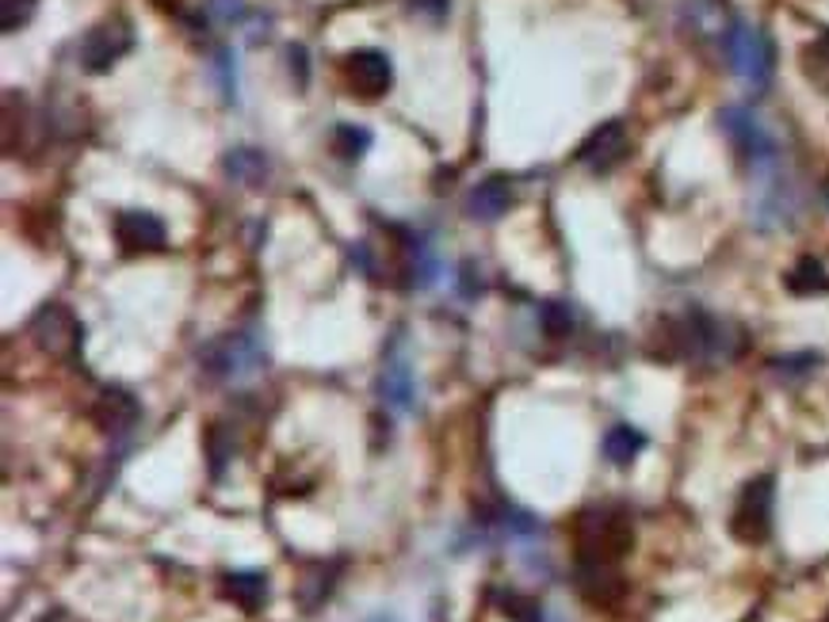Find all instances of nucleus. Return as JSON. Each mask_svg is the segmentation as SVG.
Masks as SVG:
<instances>
[{"mask_svg":"<svg viewBox=\"0 0 829 622\" xmlns=\"http://www.w3.org/2000/svg\"><path fill=\"white\" fill-rule=\"evenodd\" d=\"M654 344H661L658 359H692L704 363V367L727 363L741 348L738 328L715 314H704V309H692L685 317H665Z\"/></svg>","mask_w":829,"mask_h":622,"instance_id":"nucleus-1","label":"nucleus"},{"mask_svg":"<svg viewBox=\"0 0 829 622\" xmlns=\"http://www.w3.org/2000/svg\"><path fill=\"white\" fill-rule=\"evenodd\" d=\"M574 547H577V561L619 565L630 554V547H635V527H630V520L619 508H589L574 523Z\"/></svg>","mask_w":829,"mask_h":622,"instance_id":"nucleus-2","label":"nucleus"},{"mask_svg":"<svg viewBox=\"0 0 829 622\" xmlns=\"http://www.w3.org/2000/svg\"><path fill=\"white\" fill-rule=\"evenodd\" d=\"M722 54H727L730 73L746 84L749 92H765L776 69V47L768 31L754 28L746 20H734L722 31Z\"/></svg>","mask_w":829,"mask_h":622,"instance_id":"nucleus-3","label":"nucleus"},{"mask_svg":"<svg viewBox=\"0 0 829 622\" xmlns=\"http://www.w3.org/2000/svg\"><path fill=\"white\" fill-rule=\"evenodd\" d=\"M267 363L264 336L256 328H241V333L219 336L203 348L200 367L211 383H249Z\"/></svg>","mask_w":829,"mask_h":622,"instance_id":"nucleus-4","label":"nucleus"},{"mask_svg":"<svg viewBox=\"0 0 829 622\" xmlns=\"http://www.w3.org/2000/svg\"><path fill=\"white\" fill-rule=\"evenodd\" d=\"M719 126L727 134V142L734 145V153L746 161V169L757 180H768L780 172V145H776V137L765 131V123L749 108H738V103L722 108Z\"/></svg>","mask_w":829,"mask_h":622,"instance_id":"nucleus-5","label":"nucleus"},{"mask_svg":"<svg viewBox=\"0 0 829 622\" xmlns=\"http://www.w3.org/2000/svg\"><path fill=\"white\" fill-rule=\"evenodd\" d=\"M772 512H776V481L772 473H761V478L746 481L734 500L730 512V534L741 542V547H761L772 534Z\"/></svg>","mask_w":829,"mask_h":622,"instance_id":"nucleus-6","label":"nucleus"},{"mask_svg":"<svg viewBox=\"0 0 829 622\" xmlns=\"http://www.w3.org/2000/svg\"><path fill=\"white\" fill-rule=\"evenodd\" d=\"M134 47V28L131 20H123V16H111V20L97 23L89 34L81 39V50H77V58H81V69H89V73H111V65H119L127 54H131Z\"/></svg>","mask_w":829,"mask_h":622,"instance_id":"nucleus-7","label":"nucleus"},{"mask_svg":"<svg viewBox=\"0 0 829 622\" xmlns=\"http://www.w3.org/2000/svg\"><path fill=\"white\" fill-rule=\"evenodd\" d=\"M341 73H344V84H348L352 96H360L364 103L383 100L386 92L394 89V65L383 50H371V47L348 50L341 62Z\"/></svg>","mask_w":829,"mask_h":622,"instance_id":"nucleus-8","label":"nucleus"},{"mask_svg":"<svg viewBox=\"0 0 829 622\" xmlns=\"http://www.w3.org/2000/svg\"><path fill=\"white\" fill-rule=\"evenodd\" d=\"M28 333H31V340L54 359H73L84 340V328L77 325V317L69 314L65 306H42L39 314L31 317Z\"/></svg>","mask_w":829,"mask_h":622,"instance_id":"nucleus-9","label":"nucleus"},{"mask_svg":"<svg viewBox=\"0 0 829 622\" xmlns=\"http://www.w3.org/2000/svg\"><path fill=\"white\" fill-rule=\"evenodd\" d=\"M111 233H115V245L123 256H150V253H161L169 241V230L165 222L158 218V214L150 211H123L115 214V222H111Z\"/></svg>","mask_w":829,"mask_h":622,"instance_id":"nucleus-10","label":"nucleus"},{"mask_svg":"<svg viewBox=\"0 0 829 622\" xmlns=\"http://www.w3.org/2000/svg\"><path fill=\"white\" fill-rule=\"evenodd\" d=\"M630 142H627V126L619 123V119H611V123H600L597 131H593L589 137L582 142V150H577V164L589 172H597V176H604V172H611L619 161L627 157Z\"/></svg>","mask_w":829,"mask_h":622,"instance_id":"nucleus-11","label":"nucleus"},{"mask_svg":"<svg viewBox=\"0 0 829 622\" xmlns=\"http://www.w3.org/2000/svg\"><path fill=\"white\" fill-rule=\"evenodd\" d=\"M574 577H577V589H582V595L593 603V608H616V603L624 600V592H627L624 577H619V565H604V561H577Z\"/></svg>","mask_w":829,"mask_h":622,"instance_id":"nucleus-12","label":"nucleus"},{"mask_svg":"<svg viewBox=\"0 0 829 622\" xmlns=\"http://www.w3.org/2000/svg\"><path fill=\"white\" fill-rule=\"evenodd\" d=\"M92 425H97L103 436H127L138 425V401L127 390L111 386L97 397L92 405Z\"/></svg>","mask_w":829,"mask_h":622,"instance_id":"nucleus-13","label":"nucleus"},{"mask_svg":"<svg viewBox=\"0 0 829 622\" xmlns=\"http://www.w3.org/2000/svg\"><path fill=\"white\" fill-rule=\"evenodd\" d=\"M378 397H383V405H391L398 412H410L413 401H417V378H413L410 359L398 356V351L386 359L383 378H378Z\"/></svg>","mask_w":829,"mask_h":622,"instance_id":"nucleus-14","label":"nucleus"},{"mask_svg":"<svg viewBox=\"0 0 829 622\" xmlns=\"http://www.w3.org/2000/svg\"><path fill=\"white\" fill-rule=\"evenodd\" d=\"M508 206H513V180L508 176L482 180V184L471 192V198H466V214H471V218H482V222L501 218Z\"/></svg>","mask_w":829,"mask_h":622,"instance_id":"nucleus-15","label":"nucleus"},{"mask_svg":"<svg viewBox=\"0 0 829 622\" xmlns=\"http://www.w3.org/2000/svg\"><path fill=\"white\" fill-rule=\"evenodd\" d=\"M222 595H226L230 603H237L245 615H256V611H264V603H267V577L256 573V569L226 573L222 577Z\"/></svg>","mask_w":829,"mask_h":622,"instance_id":"nucleus-16","label":"nucleus"},{"mask_svg":"<svg viewBox=\"0 0 829 622\" xmlns=\"http://www.w3.org/2000/svg\"><path fill=\"white\" fill-rule=\"evenodd\" d=\"M783 287H788V295H796V298L829 295V272L822 267L818 256H799V261L791 264V272L783 275Z\"/></svg>","mask_w":829,"mask_h":622,"instance_id":"nucleus-17","label":"nucleus"},{"mask_svg":"<svg viewBox=\"0 0 829 622\" xmlns=\"http://www.w3.org/2000/svg\"><path fill=\"white\" fill-rule=\"evenodd\" d=\"M222 169H226L230 180H237V184H245V187H261L267 180V157L261 150H249V145L230 150L226 157H222Z\"/></svg>","mask_w":829,"mask_h":622,"instance_id":"nucleus-18","label":"nucleus"},{"mask_svg":"<svg viewBox=\"0 0 829 622\" xmlns=\"http://www.w3.org/2000/svg\"><path fill=\"white\" fill-rule=\"evenodd\" d=\"M600 451H604V459H608L611 466H630L638 455L646 451V436L638 428H630V425H616L608 436H604Z\"/></svg>","mask_w":829,"mask_h":622,"instance_id":"nucleus-19","label":"nucleus"},{"mask_svg":"<svg viewBox=\"0 0 829 622\" xmlns=\"http://www.w3.org/2000/svg\"><path fill=\"white\" fill-rule=\"evenodd\" d=\"M330 150H333L344 164H356V161L371 150V131H367V126H356V123L333 126Z\"/></svg>","mask_w":829,"mask_h":622,"instance_id":"nucleus-20","label":"nucleus"},{"mask_svg":"<svg viewBox=\"0 0 829 622\" xmlns=\"http://www.w3.org/2000/svg\"><path fill=\"white\" fill-rule=\"evenodd\" d=\"M336 573H341V565H330V569H325V565H310L306 577H302V589H299V603H302V608L314 611L317 603L330 600Z\"/></svg>","mask_w":829,"mask_h":622,"instance_id":"nucleus-21","label":"nucleus"},{"mask_svg":"<svg viewBox=\"0 0 829 622\" xmlns=\"http://www.w3.org/2000/svg\"><path fill=\"white\" fill-rule=\"evenodd\" d=\"M539 328H543V336H550V340H566V336H574V328H577L574 306H569V302H543Z\"/></svg>","mask_w":829,"mask_h":622,"instance_id":"nucleus-22","label":"nucleus"},{"mask_svg":"<svg viewBox=\"0 0 829 622\" xmlns=\"http://www.w3.org/2000/svg\"><path fill=\"white\" fill-rule=\"evenodd\" d=\"M802 73L815 89L829 92V34H818L815 42L802 47Z\"/></svg>","mask_w":829,"mask_h":622,"instance_id":"nucleus-23","label":"nucleus"},{"mask_svg":"<svg viewBox=\"0 0 829 622\" xmlns=\"http://www.w3.org/2000/svg\"><path fill=\"white\" fill-rule=\"evenodd\" d=\"M203 447H206V462H211V473L214 478H222V470L230 466V455H233V436L226 431V425H206V436H203Z\"/></svg>","mask_w":829,"mask_h":622,"instance_id":"nucleus-24","label":"nucleus"},{"mask_svg":"<svg viewBox=\"0 0 829 622\" xmlns=\"http://www.w3.org/2000/svg\"><path fill=\"white\" fill-rule=\"evenodd\" d=\"M497 608L505 611L513 622H543V608H539V600H532V595L501 589L497 592Z\"/></svg>","mask_w":829,"mask_h":622,"instance_id":"nucleus-25","label":"nucleus"},{"mask_svg":"<svg viewBox=\"0 0 829 622\" xmlns=\"http://www.w3.org/2000/svg\"><path fill=\"white\" fill-rule=\"evenodd\" d=\"M34 4H39V0H4V8H0V31L12 34V31H20L23 23H31Z\"/></svg>","mask_w":829,"mask_h":622,"instance_id":"nucleus-26","label":"nucleus"},{"mask_svg":"<svg viewBox=\"0 0 829 622\" xmlns=\"http://www.w3.org/2000/svg\"><path fill=\"white\" fill-rule=\"evenodd\" d=\"M818 367V356L802 351V356H788V359H776L772 370H780V378H807L810 370Z\"/></svg>","mask_w":829,"mask_h":622,"instance_id":"nucleus-27","label":"nucleus"},{"mask_svg":"<svg viewBox=\"0 0 829 622\" xmlns=\"http://www.w3.org/2000/svg\"><path fill=\"white\" fill-rule=\"evenodd\" d=\"M287 62H291V77L299 81V89H306V47H291Z\"/></svg>","mask_w":829,"mask_h":622,"instance_id":"nucleus-28","label":"nucleus"},{"mask_svg":"<svg viewBox=\"0 0 829 622\" xmlns=\"http://www.w3.org/2000/svg\"><path fill=\"white\" fill-rule=\"evenodd\" d=\"M410 4H413V12L428 16V20H444L452 0H410Z\"/></svg>","mask_w":829,"mask_h":622,"instance_id":"nucleus-29","label":"nucleus"},{"mask_svg":"<svg viewBox=\"0 0 829 622\" xmlns=\"http://www.w3.org/2000/svg\"><path fill=\"white\" fill-rule=\"evenodd\" d=\"M474 295H482V287H474V272L466 267L463 272V298H474Z\"/></svg>","mask_w":829,"mask_h":622,"instance_id":"nucleus-30","label":"nucleus"}]
</instances>
